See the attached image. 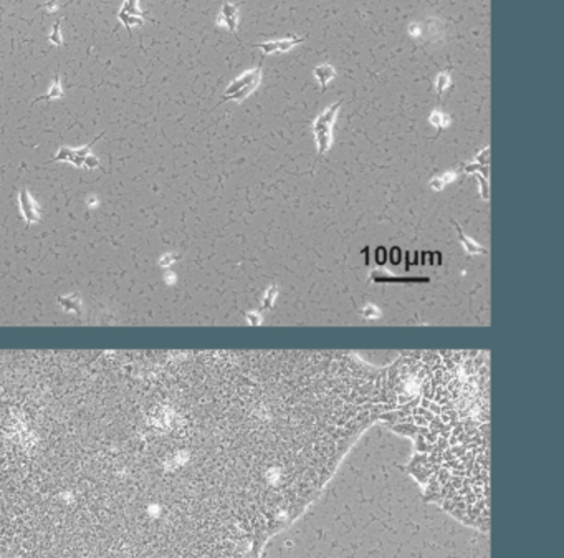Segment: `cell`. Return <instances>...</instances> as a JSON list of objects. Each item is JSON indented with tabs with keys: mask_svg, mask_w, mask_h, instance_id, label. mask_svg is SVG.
Here are the masks:
<instances>
[{
	"mask_svg": "<svg viewBox=\"0 0 564 558\" xmlns=\"http://www.w3.org/2000/svg\"><path fill=\"white\" fill-rule=\"evenodd\" d=\"M83 168H88V169H95V168H99V161L98 159L95 158V156H86V159H85V166H83Z\"/></svg>",
	"mask_w": 564,
	"mask_h": 558,
	"instance_id": "9a60e30c",
	"label": "cell"
},
{
	"mask_svg": "<svg viewBox=\"0 0 564 558\" xmlns=\"http://www.w3.org/2000/svg\"><path fill=\"white\" fill-rule=\"evenodd\" d=\"M449 85H450V76H449V73H447V71H442V73L437 75V78H435V90H437V93H439V96L444 95V91L447 90V88H449Z\"/></svg>",
	"mask_w": 564,
	"mask_h": 558,
	"instance_id": "8fae6325",
	"label": "cell"
},
{
	"mask_svg": "<svg viewBox=\"0 0 564 558\" xmlns=\"http://www.w3.org/2000/svg\"><path fill=\"white\" fill-rule=\"evenodd\" d=\"M62 22H63L62 19L55 22L53 29H52V32H50V35H48L50 43H53L55 47H62V45H63V38H62Z\"/></svg>",
	"mask_w": 564,
	"mask_h": 558,
	"instance_id": "30bf717a",
	"label": "cell"
},
{
	"mask_svg": "<svg viewBox=\"0 0 564 558\" xmlns=\"http://www.w3.org/2000/svg\"><path fill=\"white\" fill-rule=\"evenodd\" d=\"M43 9H47V12H57L58 10V4H57V0H48L47 4H43Z\"/></svg>",
	"mask_w": 564,
	"mask_h": 558,
	"instance_id": "2e32d148",
	"label": "cell"
},
{
	"mask_svg": "<svg viewBox=\"0 0 564 558\" xmlns=\"http://www.w3.org/2000/svg\"><path fill=\"white\" fill-rule=\"evenodd\" d=\"M260 83H262V63H260L258 66H255V68L242 73L240 76H237V78L232 81L229 86H227L225 95L222 96L220 101L240 103L257 90Z\"/></svg>",
	"mask_w": 564,
	"mask_h": 558,
	"instance_id": "6da1fadb",
	"label": "cell"
},
{
	"mask_svg": "<svg viewBox=\"0 0 564 558\" xmlns=\"http://www.w3.org/2000/svg\"><path fill=\"white\" fill-rule=\"evenodd\" d=\"M303 40H306V37H295L293 33L286 35V38H281V40H272V42H263V43H257L255 47H258L263 52V55H272V53H286L290 52L293 47L300 45Z\"/></svg>",
	"mask_w": 564,
	"mask_h": 558,
	"instance_id": "277c9868",
	"label": "cell"
},
{
	"mask_svg": "<svg viewBox=\"0 0 564 558\" xmlns=\"http://www.w3.org/2000/svg\"><path fill=\"white\" fill-rule=\"evenodd\" d=\"M118 19H119V22L121 24H123L126 29H128V32L131 33V29L134 25H137V27H141V25H144V20L141 19V17H136V15H128L126 12H123V10H119V14H118Z\"/></svg>",
	"mask_w": 564,
	"mask_h": 558,
	"instance_id": "ba28073f",
	"label": "cell"
},
{
	"mask_svg": "<svg viewBox=\"0 0 564 558\" xmlns=\"http://www.w3.org/2000/svg\"><path fill=\"white\" fill-rule=\"evenodd\" d=\"M217 25H225L232 33H237V29H239V9L234 4L225 2L222 5V12L217 17Z\"/></svg>",
	"mask_w": 564,
	"mask_h": 558,
	"instance_id": "5b68a950",
	"label": "cell"
},
{
	"mask_svg": "<svg viewBox=\"0 0 564 558\" xmlns=\"http://www.w3.org/2000/svg\"><path fill=\"white\" fill-rule=\"evenodd\" d=\"M314 76H316V80L319 81V86H321V90L324 91L326 90V85L331 81L336 76V70L333 65L329 63H323V65H318L316 68H314Z\"/></svg>",
	"mask_w": 564,
	"mask_h": 558,
	"instance_id": "8992f818",
	"label": "cell"
},
{
	"mask_svg": "<svg viewBox=\"0 0 564 558\" xmlns=\"http://www.w3.org/2000/svg\"><path fill=\"white\" fill-rule=\"evenodd\" d=\"M19 207H20V212L24 215L25 222L27 224H37L40 222V206L37 204L35 199L32 197V194L29 192L27 187H22L20 189V194H19Z\"/></svg>",
	"mask_w": 564,
	"mask_h": 558,
	"instance_id": "3957f363",
	"label": "cell"
},
{
	"mask_svg": "<svg viewBox=\"0 0 564 558\" xmlns=\"http://www.w3.org/2000/svg\"><path fill=\"white\" fill-rule=\"evenodd\" d=\"M409 33H411L412 37H419L420 35V27H419V24H411V27H409Z\"/></svg>",
	"mask_w": 564,
	"mask_h": 558,
	"instance_id": "e0dca14e",
	"label": "cell"
},
{
	"mask_svg": "<svg viewBox=\"0 0 564 558\" xmlns=\"http://www.w3.org/2000/svg\"><path fill=\"white\" fill-rule=\"evenodd\" d=\"M58 302L62 303L65 310H68V312H76V313H78L80 308H81L80 298H78V295H75V294L70 295V297H60Z\"/></svg>",
	"mask_w": 564,
	"mask_h": 558,
	"instance_id": "9c48e42d",
	"label": "cell"
},
{
	"mask_svg": "<svg viewBox=\"0 0 564 558\" xmlns=\"http://www.w3.org/2000/svg\"><path fill=\"white\" fill-rule=\"evenodd\" d=\"M63 96V86H62V81H60V75L57 73L55 75V80L52 83V86L48 88V93L45 96H38L35 101H45V99H57V98H62Z\"/></svg>",
	"mask_w": 564,
	"mask_h": 558,
	"instance_id": "52a82bcc",
	"label": "cell"
},
{
	"mask_svg": "<svg viewBox=\"0 0 564 558\" xmlns=\"http://www.w3.org/2000/svg\"><path fill=\"white\" fill-rule=\"evenodd\" d=\"M445 119H447V118H445V114H444V113H440V111H434L432 116H430V123L435 124L439 129H444V126L447 124V121H445Z\"/></svg>",
	"mask_w": 564,
	"mask_h": 558,
	"instance_id": "5bb4252c",
	"label": "cell"
},
{
	"mask_svg": "<svg viewBox=\"0 0 564 558\" xmlns=\"http://www.w3.org/2000/svg\"><path fill=\"white\" fill-rule=\"evenodd\" d=\"M339 108H341V101L334 103L333 106H329L326 111H323L316 118V121H314L313 132H314V140H316V145H318V158H321L331 146V141H333V124L336 121V114H338Z\"/></svg>",
	"mask_w": 564,
	"mask_h": 558,
	"instance_id": "7a4b0ae2",
	"label": "cell"
},
{
	"mask_svg": "<svg viewBox=\"0 0 564 558\" xmlns=\"http://www.w3.org/2000/svg\"><path fill=\"white\" fill-rule=\"evenodd\" d=\"M457 230H458V235L462 237V242H463V245L467 247V252H470V253H483V252H485L482 247H478V245H475L473 242H470V240L467 239V237L463 235V232H462V229H460V227H458V225H457Z\"/></svg>",
	"mask_w": 564,
	"mask_h": 558,
	"instance_id": "4fadbf2b",
	"label": "cell"
},
{
	"mask_svg": "<svg viewBox=\"0 0 564 558\" xmlns=\"http://www.w3.org/2000/svg\"><path fill=\"white\" fill-rule=\"evenodd\" d=\"M121 10L128 15H136V17L141 15V10L137 7V0H124L123 5H121Z\"/></svg>",
	"mask_w": 564,
	"mask_h": 558,
	"instance_id": "7c38bea8",
	"label": "cell"
}]
</instances>
